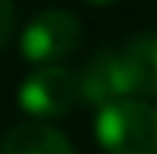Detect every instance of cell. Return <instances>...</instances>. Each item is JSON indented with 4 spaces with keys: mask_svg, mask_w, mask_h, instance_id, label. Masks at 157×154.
Segmentation results:
<instances>
[{
    "mask_svg": "<svg viewBox=\"0 0 157 154\" xmlns=\"http://www.w3.org/2000/svg\"><path fill=\"white\" fill-rule=\"evenodd\" d=\"M96 138L106 154H157V109L144 100H119L99 109Z\"/></svg>",
    "mask_w": 157,
    "mask_h": 154,
    "instance_id": "6da1fadb",
    "label": "cell"
},
{
    "mask_svg": "<svg viewBox=\"0 0 157 154\" xmlns=\"http://www.w3.org/2000/svg\"><path fill=\"white\" fill-rule=\"evenodd\" d=\"M80 19L67 10H42L39 16H32L23 29L19 48H23V58L32 64H55V61L67 58L77 45H80Z\"/></svg>",
    "mask_w": 157,
    "mask_h": 154,
    "instance_id": "7a4b0ae2",
    "label": "cell"
},
{
    "mask_svg": "<svg viewBox=\"0 0 157 154\" xmlns=\"http://www.w3.org/2000/svg\"><path fill=\"white\" fill-rule=\"evenodd\" d=\"M77 90L83 106H109L119 100H135V83L128 74L122 48H103L77 71Z\"/></svg>",
    "mask_w": 157,
    "mask_h": 154,
    "instance_id": "3957f363",
    "label": "cell"
},
{
    "mask_svg": "<svg viewBox=\"0 0 157 154\" xmlns=\"http://www.w3.org/2000/svg\"><path fill=\"white\" fill-rule=\"evenodd\" d=\"M80 103L77 74L61 64H48L32 71L19 87V106L35 119H58Z\"/></svg>",
    "mask_w": 157,
    "mask_h": 154,
    "instance_id": "277c9868",
    "label": "cell"
},
{
    "mask_svg": "<svg viewBox=\"0 0 157 154\" xmlns=\"http://www.w3.org/2000/svg\"><path fill=\"white\" fill-rule=\"evenodd\" d=\"M0 154H74V148L48 122H23L6 132Z\"/></svg>",
    "mask_w": 157,
    "mask_h": 154,
    "instance_id": "5b68a950",
    "label": "cell"
},
{
    "mask_svg": "<svg viewBox=\"0 0 157 154\" xmlns=\"http://www.w3.org/2000/svg\"><path fill=\"white\" fill-rule=\"evenodd\" d=\"M122 55H125L128 74H132L135 93L157 100V36L147 32V36H138V39L125 42Z\"/></svg>",
    "mask_w": 157,
    "mask_h": 154,
    "instance_id": "8992f818",
    "label": "cell"
},
{
    "mask_svg": "<svg viewBox=\"0 0 157 154\" xmlns=\"http://www.w3.org/2000/svg\"><path fill=\"white\" fill-rule=\"evenodd\" d=\"M13 29H16V10H13V0H0V48L10 42Z\"/></svg>",
    "mask_w": 157,
    "mask_h": 154,
    "instance_id": "52a82bcc",
    "label": "cell"
},
{
    "mask_svg": "<svg viewBox=\"0 0 157 154\" xmlns=\"http://www.w3.org/2000/svg\"><path fill=\"white\" fill-rule=\"evenodd\" d=\"M93 3H112V0H93Z\"/></svg>",
    "mask_w": 157,
    "mask_h": 154,
    "instance_id": "ba28073f",
    "label": "cell"
}]
</instances>
